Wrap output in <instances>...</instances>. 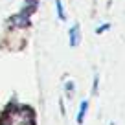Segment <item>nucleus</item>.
Wrapping results in <instances>:
<instances>
[{
    "label": "nucleus",
    "mask_w": 125,
    "mask_h": 125,
    "mask_svg": "<svg viewBox=\"0 0 125 125\" xmlns=\"http://www.w3.org/2000/svg\"><path fill=\"white\" fill-rule=\"evenodd\" d=\"M68 37H70V46H77L79 44V26L77 24H74V26L70 28Z\"/></svg>",
    "instance_id": "obj_3"
},
{
    "label": "nucleus",
    "mask_w": 125,
    "mask_h": 125,
    "mask_svg": "<svg viewBox=\"0 0 125 125\" xmlns=\"http://www.w3.org/2000/svg\"><path fill=\"white\" fill-rule=\"evenodd\" d=\"M33 11H35V8L26 6V8H24V11H20L19 15H15V17H11V19H9L11 26H15V28H26V26H30V13H33Z\"/></svg>",
    "instance_id": "obj_2"
},
{
    "label": "nucleus",
    "mask_w": 125,
    "mask_h": 125,
    "mask_svg": "<svg viewBox=\"0 0 125 125\" xmlns=\"http://www.w3.org/2000/svg\"><path fill=\"white\" fill-rule=\"evenodd\" d=\"M55 6H57V15L61 20H66V15H64V8H62V2L61 0H55Z\"/></svg>",
    "instance_id": "obj_5"
},
{
    "label": "nucleus",
    "mask_w": 125,
    "mask_h": 125,
    "mask_svg": "<svg viewBox=\"0 0 125 125\" xmlns=\"http://www.w3.org/2000/svg\"><path fill=\"white\" fill-rule=\"evenodd\" d=\"M107 28H109V24H105V26H103V28H98V30H96V33H101V31H105Z\"/></svg>",
    "instance_id": "obj_8"
},
{
    "label": "nucleus",
    "mask_w": 125,
    "mask_h": 125,
    "mask_svg": "<svg viewBox=\"0 0 125 125\" xmlns=\"http://www.w3.org/2000/svg\"><path fill=\"white\" fill-rule=\"evenodd\" d=\"M26 6H30V8H35V6H37V0H26Z\"/></svg>",
    "instance_id": "obj_6"
},
{
    "label": "nucleus",
    "mask_w": 125,
    "mask_h": 125,
    "mask_svg": "<svg viewBox=\"0 0 125 125\" xmlns=\"http://www.w3.org/2000/svg\"><path fill=\"white\" fill-rule=\"evenodd\" d=\"M86 110H88V101H81V105H79V112H77V123L81 125L83 123V118H85V114H86Z\"/></svg>",
    "instance_id": "obj_4"
},
{
    "label": "nucleus",
    "mask_w": 125,
    "mask_h": 125,
    "mask_svg": "<svg viewBox=\"0 0 125 125\" xmlns=\"http://www.w3.org/2000/svg\"><path fill=\"white\" fill-rule=\"evenodd\" d=\"M4 125H33V114L30 109H13L6 114Z\"/></svg>",
    "instance_id": "obj_1"
},
{
    "label": "nucleus",
    "mask_w": 125,
    "mask_h": 125,
    "mask_svg": "<svg viewBox=\"0 0 125 125\" xmlns=\"http://www.w3.org/2000/svg\"><path fill=\"white\" fill-rule=\"evenodd\" d=\"M66 90H68V94H72L74 92V85H72V83H66Z\"/></svg>",
    "instance_id": "obj_7"
}]
</instances>
